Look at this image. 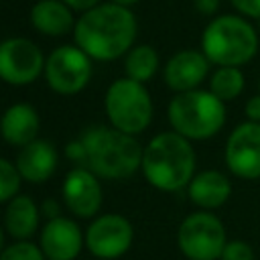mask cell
<instances>
[{"instance_id": "cell-1", "label": "cell", "mask_w": 260, "mask_h": 260, "mask_svg": "<svg viewBox=\"0 0 260 260\" xmlns=\"http://www.w3.org/2000/svg\"><path fill=\"white\" fill-rule=\"evenodd\" d=\"M138 22L130 6L116 2L98 4L75 20L73 41L93 61H114L124 57L136 39Z\"/></svg>"}, {"instance_id": "cell-2", "label": "cell", "mask_w": 260, "mask_h": 260, "mask_svg": "<svg viewBox=\"0 0 260 260\" xmlns=\"http://www.w3.org/2000/svg\"><path fill=\"white\" fill-rule=\"evenodd\" d=\"M195 162L191 140L171 130L150 138L142 152L140 171L154 189L173 193L189 185L195 175Z\"/></svg>"}, {"instance_id": "cell-3", "label": "cell", "mask_w": 260, "mask_h": 260, "mask_svg": "<svg viewBox=\"0 0 260 260\" xmlns=\"http://www.w3.org/2000/svg\"><path fill=\"white\" fill-rule=\"evenodd\" d=\"M85 146V167L100 179H128L142 165L144 148L134 138L114 126H93L81 136Z\"/></svg>"}, {"instance_id": "cell-4", "label": "cell", "mask_w": 260, "mask_h": 260, "mask_svg": "<svg viewBox=\"0 0 260 260\" xmlns=\"http://www.w3.org/2000/svg\"><path fill=\"white\" fill-rule=\"evenodd\" d=\"M167 116L175 132L189 140H207L223 128L228 112L215 93L189 89L175 93L169 102Z\"/></svg>"}, {"instance_id": "cell-5", "label": "cell", "mask_w": 260, "mask_h": 260, "mask_svg": "<svg viewBox=\"0 0 260 260\" xmlns=\"http://www.w3.org/2000/svg\"><path fill=\"white\" fill-rule=\"evenodd\" d=\"M201 51L213 65L240 67L258 51L256 28L238 14L215 16L201 35Z\"/></svg>"}, {"instance_id": "cell-6", "label": "cell", "mask_w": 260, "mask_h": 260, "mask_svg": "<svg viewBox=\"0 0 260 260\" xmlns=\"http://www.w3.org/2000/svg\"><path fill=\"white\" fill-rule=\"evenodd\" d=\"M104 110L110 126L136 136L144 132L152 120V98L144 83L120 77L106 89Z\"/></svg>"}, {"instance_id": "cell-7", "label": "cell", "mask_w": 260, "mask_h": 260, "mask_svg": "<svg viewBox=\"0 0 260 260\" xmlns=\"http://www.w3.org/2000/svg\"><path fill=\"white\" fill-rule=\"evenodd\" d=\"M177 244L189 260H219L223 246L228 244L225 228L211 211L201 209L189 213L177 232Z\"/></svg>"}, {"instance_id": "cell-8", "label": "cell", "mask_w": 260, "mask_h": 260, "mask_svg": "<svg viewBox=\"0 0 260 260\" xmlns=\"http://www.w3.org/2000/svg\"><path fill=\"white\" fill-rule=\"evenodd\" d=\"M91 57L77 45H61L45 61V79L59 95H75L83 91L91 79Z\"/></svg>"}, {"instance_id": "cell-9", "label": "cell", "mask_w": 260, "mask_h": 260, "mask_svg": "<svg viewBox=\"0 0 260 260\" xmlns=\"http://www.w3.org/2000/svg\"><path fill=\"white\" fill-rule=\"evenodd\" d=\"M45 55L26 37H8L0 43V79L10 85H28L45 71Z\"/></svg>"}, {"instance_id": "cell-10", "label": "cell", "mask_w": 260, "mask_h": 260, "mask_svg": "<svg viewBox=\"0 0 260 260\" xmlns=\"http://www.w3.org/2000/svg\"><path fill=\"white\" fill-rule=\"evenodd\" d=\"M134 242L132 223L120 213L98 215L85 230V248L100 260L122 258Z\"/></svg>"}, {"instance_id": "cell-11", "label": "cell", "mask_w": 260, "mask_h": 260, "mask_svg": "<svg viewBox=\"0 0 260 260\" xmlns=\"http://www.w3.org/2000/svg\"><path fill=\"white\" fill-rule=\"evenodd\" d=\"M225 165L240 179L260 177V122L238 124L225 142Z\"/></svg>"}, {"instance_id": "cell-12", "label": "cell", "mask_w": 260, "mask_h": 260, "mask_svg": "<svg viewBox=\"0 0 260 260\" xmlns=\"http://www.w3.org/2000/svg\"><path fill=\"white\" fill-rule=\"evenodd\" d=\"M63 203L75 217H95L102 207L100 177L87 167L71 169L63 179Z\"/></svg>"}, {"instance_id": "cell-13", "label": "cell", "mask_w": 260, "mask_h": 260, "mask_svg": "<svg viewBox=\"0 0 260 260\" xmlns=\"http://www.w3.org/2000/svg\"><path fill=\"white\" fill-rule=\"evenodd\" d=\"M39 246L47 260H75L85 246V234L75 219L59 215L47 219L39 236Z\"/></svg>"}, {"instance_id": "cell-14", "label": "cell", "mask_w": 260, "mask_h": 260, "mask_svg": "<svg viewBox=\"0 0 260 260\" xmlns=\"http://www.w3.org/2000/svg\"><path fill=\"white\" fill-rule=\"evenodd\" d=\"M209 59L205 57L203 51H195V49H183L179 53H175L167 65H165V83L175 91H189V89H197L199 83L207 77L209 73Z\"/></svg>"}, {"instance_id": "cell-15", "label": "cell", "mask_w": 260, "mask_h": 260, "mask_svg": "<svg viewBox=\"0 0 260 260\" xmlns=\"http://www.w3.org/2000/svg\"><path fill=\"white\" fill-rule=\"evenodd\" d=\"M57 165H59L57 148L47 140L35 138L32 142L24 144L16 154V169L20 177L28 183H45L55 175Z\"/></svg>"}, {"instance_id": "cell-16", "label": "cell", "mask_w": 260, "mask_h": 260, "mask_svg": "<svg viewBox=\"0 0 260 260\" xmlns=\"http://www.w3.org/2000/svg\"><path fill=\"white\" fill-rule=\"evenodd\" d=\"M39 128H41L39 112L26 102L12 104L10 108L4 110L0 118V136L10 146L22 148L24 144L32 142L39 134Z\"/></svg>"}, {"instance_id": "cell-17", "label": "cell", "mask_w": 260, "mask_h": 260, "mask_svg": "<svg viewBox=\"0 0 260 260\" xmlns=\"http://www.w3.org/2000/svg\"><path fill=\"white\" fill-rule=\"evenodd\" d=\"M187 193H189V199L197 207L211 211V209L221 207L230 199L232 183L221 171L207 169V171L193 175V179L187 185Z\"/></svg>"}, {"instance_id": "cell-18", "label": "cell", "mask_w": 260, "mask_h": 260, "mask_svg": "<svg viewBox=\"0 0 260 260\" xmlns=\"http://www.w3.org/2000/svg\"><path fill=\"white\" fill-rule=\"evenodd\" d=\"M30 24L41 35L63 37L75 28V18L63 0H39L30 8Z\"/></svg>"}, {"instance_id": "cell-19", "label": "cell", "mask_w": 260, "mask_h": 260, "mask_svg": "<svg viewBox=\"0 0 260 260\" xmlns=\"http://www.w3.org/2000/svg\"><path fill=\"white\" fill-rule=\"evenodd\" d=\"M41 207L28 195H14L4 209V230L14 240H30L39 230Z\"/></svg>"}, {"instance_id": "cell-20", "label": "cell", "mask_w": 260, "mask_h": 260, "mask_svg": "<svg viewBox=\"0 0 260 260\" xmlns=\"http://www.w3.org/2000/svg\"><path fill=\"white\" fill-rule=\"evenodd\" d=\"M124 71L126 77L136 79L140 83L150 81L158 71V53L150 45H136L124 55Z\"/></svg>"}, {"instance_id": "cell-21", "label": "cell", "mask_w": 260, "mask_h": 260, "mask_svg": "<svg viewBox=\"0 0 260 260\" xmlns=\"http://www.w3.org/2000/svg\"><path fill=\"white\" fill-rule=\"evenodd\" d=\"M244 85H246L244 73L240 71V67L234 65H217V69L211 73L209 79V91L215 93L221 102L236 100L244 91Z\"/></svg>"}, {"instance_id": "cell-22", "label": "cell", "mask_w": 260, "mask_h": 260, "mask_svg": "<svg viewBox=\"0 0 260 260\" xmlns=\"http://www.w3.org/2000/svg\"><path fill=\"white\" fill-rule=\"evenodd\" d=\"M20 181L22 177L16 169V162L0 158V203H8L14 195H18Z\"/></svg>"}, {"instance_id": "cell-23", "label": "cell", "mask_w": 260, "mask_h": 260, "mask_svg": "<svg viewBox=\"0 0 260 260\" xmlns=\"http://www.w3.org/2000/svg\"><path fill=\"white\" fill-rule=\"evenodd\" d=\"M0 260H47V258L41 246L32 244L30 240H16L14 244L2 250Z\"/></svg>"}, {"instance_id": "cell-24", "label": "cell", "mask_w": 260, "mask_h": 260, "mask_svg": "<svg viewBox=\"0 0 260 260\" xmlns=\"http://www.w3.org/2000/svg\"><path fill=\"white\" fill-rule=\"evenodd\" d=\"M219 260H254V248L244 240H230Z\"/></svg>"}, {"instance_id": "cell-25", "label": "cell", "mask_w": 260, "mask_h": 260, "mask_svg": "<svg viewBox=\"0 0 260 260\" xmlns=\"http://www.w3.org/2000/svg\"><path fill=\"white\" fill-rule=\"evenodd\" d=\"M65 154L71 158V160H75V162H79L81 167H85V146H83V140L81 138H75V140H71V142H67V146H65Z\"/></svg>"}, {"instance_id": "cell-26", "label": "cell", "mask_w": 260, "mask_h": 260, "mask_svg": "<svg viewBox=\"0 0 260 260\" xmlns=\"http://www.w3.org/2000/svg\"><path fill=\"white\" fill-rule=\"evenodd\" d=\"M236 10L250 18H260V0H230Z\"/></svg>"}, {"instance_id": "cell-27", "label": "cell", "mask_w": 260, "mask_h": 260, "mask_svg": "<svg viewBox=\"0 0 260 260\" xmlns=\"http://www.w3.org/2000/svg\"><path fill=\"white\" fill-rule=\"evenodd\" d=\"M244 114H246L248 120H252V122H260V93H258V95H252V98L246 102V106H244Z\"/></svg>"}, {"instance_id": "cell-28", "label": "cell", "mask_w": 260, "mask_h": 260, "mask_svg": "<svg viewBox=\"0 0 260 260\" xmlns=\"http://www.w3.org/2000/svg\"><path fill=\"white\" fill-rule=\"evenodd\" d=\"M41 215L47 219H55L61 215V203L57 199H45L41 205Z\"/></svg>"}, {"instance_id": "cell-29", "label": "cell", "mask_w": 260, "mask_h": 260, "mask_svg": "<svg viewBox=\"0 0 260 260\" xmlns=\"http://www.w3.org/2000/svg\"><path fill=\"white\" fill-rule=\"evenodd\" d=\"M219 2H221V0H193L197 12H199V14H205V16L215 14L217 8H219Z\"/></svg>"}, {"instance_id": "cell-30", "label": "cell", "mask_w": 260, "mask_h": 260, "mask_svg": "<svg viewBox=\"0 0 260 260\" xmlns=\"http://www.w3.org/2000/svg\"><path fill=\"white\" fill-rule=\"evenodd\" d=\"M71 10H77V12H85V10H89V8H93V6H98L100 4V0H63Z\"/></svg>"}, {"instance_id": "cell-31", "label": "cell", "mask_w": 260, "mask_h": 260, "mask_svg": "<svg viewBox=\"0 0 260 260\" xmlns=\"http://www.w3.org/2000/svg\"><path fill=\"white\" fill-rule=\"evenodd\" d=\"M112 2H116V4H122V6H132V4H136L138 0H112Z\"/></svg>"}, {"instance_id": "cell-32", "label": "cell", "mask_w": 260, "mask_h": 260, "mask_svg": "<svg viewBox=\"0 0 260 260\" xmlns=\"http://www.w3.org/2000/svg\"><path fill=\"white\" fill-rule=\"evenodd\" d=\"M2 250H4V230L0 225V254H2Z\"/></svg>"}, {"instance_id": "cell-33", "label": "cell", "mask_w": 260, "mask_h": 260, "mask_svg": "<svg viewBox=\"0 0 260 260\" xmlns=\"http://www.w3.org/2000/svg\"><path fill=\"white\" fill-rule=\"evenodd\" d=\"M258 89H260V83H258Z\"/></svg>"}]
</instances>
